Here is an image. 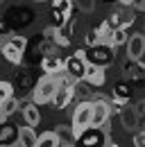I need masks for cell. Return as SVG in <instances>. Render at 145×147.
<instances>
[{
  "label": "cell",
  "instance_id": "cell-14",
  "mask_svg": "<svg viewBox=\"0 0 145 147\" xmlns=\"http://www.w3.org/2000/svg\"><path fill=\"white\" fill-rule=\"evenodd\" d=\"M36 140H39V136H36V131L32 127H18V147H34Z\"/></svg>",
  "mask_w": 145,
  "mask_h": 147
},
{
  "label": "cell",
  "instance_id": "cell-31",
  "mask_svg": "<svg viewBox=\"0 0 145 147\" xmlns=\"http://www.w3.org/2000/svg\"><path fill=\"white\" fill-rule=\"evenodd\" d=\"M5 122H7V115H5V113H2V109H0V127H2Z\"/></svg>",
  "mask_w": 145,
  "mask_h": 147
},
{
  "label": "cell",
  "instance_id": "cell-10",
  "mask_svg": "<svg viewBox=\"0 0 145 147\" xmlns=\"http://www.w3.org/2000/svg\"><path fill=\"white\" fill-rule=\"evenodd\" d=\"M84 82H86L89 86H95V88L104 86V82H107L104 68H98V66H86V73H84Z\"/></svg>",
  "mask_w": 145,
  "mask_h": 147
},
{
  "label": "cell",
  "instance_id": "cell-9",
  "mask_svg": "<svg viewBox=\"0 0 145 147\" xmlns=\"http://www.w3.org/2000/svg\"><path fill=\"white\" fill-rule=\"evenodd\" d=\"M64 63H66V59L59 55H45L43 57V61H41V68H43V73L45 75H59L64 73Z\"/></svg>",
  "mask_w": 145,
  "mask_h": 147
},
{
  "label": "cell",
  "instance_id": "cell-29",
  "mask_svg": "<svg viewBox=\"0 0 145 147\" xmlns=\"http://www.w3.org/2000/svg\"><path fill=\"white\" fill-rule=\"evenodd\" d=\"M134 111H136V113H138V118H141V115L145 113V102H138V104L134 107Z\"/></svg>",
  "mask_w": 145,
  "mask_h": 147
},
{
  "label": "cell",
  "instance_id": "cell-26",
  "mask_svg": "<svg viewBox=\"0 0 145 147\" xmlns=\"http://www.w3.org/2000/svg\"><path fill=\"white\" fill-rule=\"evenodd\" d=\"M134 147H145V129L134 134Z\"/></svg>",
  "mask_w": 145,
  "mask_h": 147
},
{
  "label": "cell",
  "instance_id": "cell-30",
  "mask_svg": "<svg viewBox=\"0 0 145 147\" xmlns=\"http://www.w3.org/2000/svg\"><path fill=\"white\" fill-rule=\"evenodd\" d=\"M7 32H9V27H7V23H5V20L0 18V34H7Z\"/></svg>",
  "mask_w": 145,
  "mask_h": 147
},
{
  "label": "cell",
  "instance_id": "cell-5",
  "mask_svg": "<svg viewBox=\"0 0 145 147\" xmlns=\"http://www.w3.org/2000/svg\"><path fill=\"white\" fill-rule=\"evenodd\" d=\"M86 55H84V50H77L72 57L66 59V63H64V73L68 75L70 79L75 82H82L84 79V73H86Z\"/></svg>",
  "mask_w": 145,
  "mask_h": 147
},
{
  "label": "cell",
  "instance_id": "cell-16",
  "mask_svg": "<svg viewBox=\"0 0 145 147\" xmlns=\"http://www.w3.org/2000/svg\"><path fill=\"white\" fill-rule=\"evenodd\" d=\"M91 88H93V86H89V84L82 79V82H75V84H72L70 93H72V97H77V100H82V102H91V100H89Z\"/></svg>",
  "mask_w": 145,
  "mask_h": 147
},
{
  "label": "cell",
  "instance_id": "cell-32",
  "mask_svg": "<svg viewBox=\"0 0 145 147\" xmlns=\"http://www.w3.org/2000/svg\"><path fill=\"white\" fill-rule=\"evenodd\" d=\"M57 147H75V143H59Z\"/></svg>",
  "mask_w": 145,
  "mask_h": 147
},
{
  "label": "cell",
  "instance_id": "cell-15",
  "mask_svg": "<svg viewBox=\"0 0 145 147\" xmlns=\"http://www.w3.org/2000/svg\"><path fill=\"white\" fill-rule=\"evenodd\" d=\"M20 113H23V118H25V125L27 127H36L39 122H41V113H39V107L36 104H23V109H20Z\"/></svg>",
  "mask_w": 145,
  "mask_h": 147
},
{
  "label": "cell",
  "instance_id": "cell-8",
  "mask_svg": "<svg viewBox=\"0 0 145 147\" xmlns=\"http://www.w3.org/2000/svg\"><path fill=\"white\" fill-rule=\"evenodd\" d=\"M70 11H72V0H52V18L57 20V30L70 20Z\"/></svg>",
  "mask_w": 145,
  "mask_h": 147
},
{
  "label": "cell",
  "instance_id": "cell-2",
  "mask_svg": "<svg viewBox=\"0 0 145 147\" xmlns=\"http://www.w3.org/2000/svg\"><path fill=\"white\" fill-rule=\"evenodd\" d=\"M84 55H86V63H89V66L107 68L109 63H113V57H116V48L98 43V45H91V48H86V50H84Z\"/></svg>",
  "mask_w": 145,
  "mask_h": 147
},
{
  "label": "cell",
  "instance_id": "cell-22",
  "mask_svg": "<svg viewBox=\"0 0 145 147\" xmlns=\"http://www.w3.org/2000/svg\"><path fill=\"white\" fill-rule=\"evenodd\" d=\"M125 43H127V30H123V27L113 30V34H111V48H118V45H125Z\"/></svg>",
  "mask_w": 145,
  "mask_h": 147
},
{
  "label": "cell",
  "instance_id": "cell-3",
  "mask_svg": "<svg viewBox=\"0 0 145 147\" xmlns=\"http://www.w3.org/2000/svg\"><path fill=\"white\" fill-rule=\"evenodd\" d=\"M109 140L107 129H93L89 127L86 131H82L77 138H75V147H104Z\"/></svg>",
  "mask_w": 145,
  "mask_h": 147
},
{
  "label": "cell",
  "instance_id": "cell-33",
  "mask_svg": "<svg viewBox=\"0 0 145 147\" xmlns=\"http://www.w3.org/2000/svg\"><path fill=\"white\" fill-rule=\"evenodd\" d=\"M104 147H118V145H113L111 140H107V145H104Z\"/></svg>",
  "mask_w": 145,
  "mask_h": 147
},
{
  "label": "cell",
  "instance_id": "cell-28",
  "mask_svg": "<svg viewBox=\"0 0 145 147\" xmlns=\"http://www.w3.org/2000/svg\"><path fill=\"white\" fill-rule=\"evenodd\" d=\"M43 36L48 38V41H52V43H54V36H57V27H54V25H52V27H48V30L43 32Z\"/></svg>",
  "mask_w": 145,
  "mask_h": 147
},
{
  "label": "cell",
  "instance_id": "cell-34",
  "mask_svg": "<svg viewBox=\"0 0 145 147\" xmlns=\"http://www.w3.org/2000/svg\"><path fill=\"white\" fill-rule=\"evenodd\" d=\"M118 2H120V5H129V0H118Z\"/></svg>",
  "mask_w": 145,
  "mask_h": 147
},
{
  "label": "cell",
  "instance_id": "cell-23",
  "mask_svg": "<svg viewBox=\"0 0 145 147\" xmlns=\"http://www.w3.org/2000/svg\"><path fill=\"white\" fill-rule=\"evenodd\" d=\"M9 97H14V86L9 82H0V104Z\"/></svg>",
  "mask_w": 145,
  "mask_h": 147
},
{
  "label": "cell",
  "instance_id": "cell-27",
  "mask_svg": "<svg viewBox=\"0 0 145 147\" xmlns=\"http://www.w3.org/2000/svg\"><path fill=\"white\" fill-rule=\"evenodd\" d=\"M129 7L134 11H145V0H129Z\"/></svg>",
  "mask_w": 145,
  "mask_h": 147
},
{
  "label": "cell",
  "instance_id": "cell-13",
  "mask_svg": "<svg viewBox=\"0 0 145 147\" xmlns=\"http://www.w3.org/2000/svg\"><path fill=\"white\" fill-rule=\"evenodd\" d=\"M129 97H131V88L127 86L125 82H120V84H116V86H113V95H111L113 104L125 107V104H129Z\"/></svg>",
  "mask_w": 145,
  "mask_h": 147
},
{
  "label": "cell",
  "instance_id": "cell-7",
  "mask_svg": "<svg viewBox=\"0 0 145 147\" xmlns=\"http://www.w3.org/2000/svg\"><path fill=\"white\" fill-rule=\"evenodd\" d=\"M127 59L131 61H141L145 55V34H131L127 36Z\"/></svg>",
  "mask_w": 145,
  "mask_h": 147
},
{
  "label": "cell",
  "instance_id": "cell-24",
  "mask_svg": "<svg viewBox=\"0 0 145 147\" xmlns=\"http://www.w3.org/2000/svg\"><path fill=\"white\" fill-rule=\"evenodd\" d=\"M9 43H12L16 50H20V52H25V48H27V38H23V36H12Z\"/></svg>",
  "mask_w": 145,
  "mask_h": 147
},
{
  "label": "cell",
  "instance_id": "cell-18",
  "mask_svg": "<svg viewBox=\"0 0 145 147\" xmlns=\"http://www.w3.org/2000/svg\"><path fill=\"white\" fill-rule=\"evenodd\" d=\"M0 52H2V57H5L7 61H12V63H20V61H23V52H20V50H16L9 41L2 45V50H0Z\"/></svg>",
  "mask_w": 145,
  "mask_h": 147
},
{
  "label": "cell",
  "instance_id": "cell-19",
  "mask_svg": "<svg viewBox=\"0 0 145 147\" xmlns=\"http://www.w3.org/2000/svg\"><path fill=\"white\" fill-rule=\"evenodd\" d=\"M57 145H59L57 134H54V131H45V134L39 136V140H36L34 147H57Z\"/></svg>",
  "mask_w": 145,
  "mask_h": 147
},
{
  "label": "cell",
  "instance_id": "cell-1",
  "mask_svg": "<svg viewBox=\"0 0 145 147\" xmlns=\"http://www.w3.org/2000/svg\"><path fill=\"white\" fill-rule=\"evenodd\" d=\"M54 93H57V79H54L52 75H43V77L34 84V91H32V104L41 107V104L52 102Z\"/></svg>",
  "mask_w": 145,
  "mask_h": 147
},
{
  "label": "cell",
  "instance_id": "cell-17",
  "mask_svg": "<svg viewBox=\"0 0 145 147\" xmlns=\"http://www.w3.org/2000/svg\"><path fill=\"white\" fill-rule=\"evenodd\" d=\"M70 100H72L70 88H57V93H54V97H52V104L57 109H66L70 104Z\"/></svg>",
  "mask_w": 145,
  "mask_h": 147
},
{
  "label": "cell",
  "instance_id": "cell-20",
  "mask_svg": "<svg viewBox=\"0 0 145 147\" xmlns=\"http://www.w3.org/2000/svg\"><path fill=\"white\" fill-rule=\"evenodd\" d=\"M0 109H2V113L9 118V115H14L16 111H20V102H18L16 97H9V100H5V102L0 104Z\"/></svg>",
  "mask_w": 145,
  "mask_h": 147
},
{
  "label": "cell",
  "instance_id": "cell-6",
  "mask_svg": "<svg viewBox=\"0 0 145 147\" xmlns=\"http://www.w3.org/2000/svg\"><path fill=\"white\" fill-rule=\"evenodd\" d=\"M91 127L93 129H102L109 125V118H111V104L107 100H93L91 102Z\"/></svg>",
  "mask_w": 145,
  "mask_h": 147
},
{
  "label": "cell",
  "instance_id": "cell-25",
  "mask_svg": "<svg viewBox=\"0 0 145 147\" xmlns=\"http://www.w3.org/2000/svg\"><path fill=\"white\" fill-rule=\"evenodd\" d=\"M75 2H77V7H79L84 14H91V11H93V7H95V2H93V0H75Z\"/></svg>",
  "mask_w": 145,
  "mask_h": 147
},
{
  "label": "cell",
  "instance_id": "cell-35",
  "mask_svg": "<svg viewBox=\"0 0 145 147\" xmlns=\"http://www.w3.org/2000/svg\"><path fill=\"white\" fill-rule=\"evenodd\" d=\"M5 43H7V41H5ZM5 43H2V38H0V50H2V45H5Z\"/></svg>",
  "mask_w": 145,
  "mask_h": 147
},
{
  "label": "cell",
  "instance_id": "cell-4",
  "mask_svg": "<svg viewBox=\"0 0 145 147\" xmlns=\"http://www.w3.org/2000/svg\"><path fill=\"white\" fill-rule=\"evenodd\" d=\"M91 102H79L75 107V113H72V125H70V131H72V138H77L82 131H86L91 127Z\"/></svg>",
  "mask_w": 145,
  "mask_h": 147
},
{
  "label": "cell",
  "instance_id": "cell-11",
  "mask_svg": "<svg viewBox=\"0 0 145 147\" xmlns=\"http://www.w3.org/2000/svg\"><path fill=\"white\" fill-rule=\"evenodd\" d=\"M0 147H18V127L14 125H2L0 129Z\"/></svg>",
  "mask_w": 145,
  "mask_h": 147
},
{
  "label": "cell",
  "instance_id": "cell-21",
  "mask_svg": "<svg viewBox=\"0 0 145 147\" xmlns=\"http://www.w3.org/2000/svg\"><path fill=\"white\" fill-rule=\"evenodd\" d=\"M54 134H57L59 143H75V138H72V131H70V127H66V125H59V127L54 129Z\"/></svg>",
  "mask_w": 145,
  "mask_h": 147
},
{
  "label": "cell",
  "instance_id": "cell-12",
  "mask_svg": "<svg viewBox=\"0 0 145 147\" xmlns=\"http://www.w3.org/2000/svg\"><path fill=\"white\" fill-rule=\"evenodd\" d=\"M118 113H120V122H123V127L125 129H136L138 127V120H141V118H138V113H136V111H134V107H120V109H118Z\"/></svg>",
  "mask_w": 145,
  "mask_h": 147
}]
</instances>
